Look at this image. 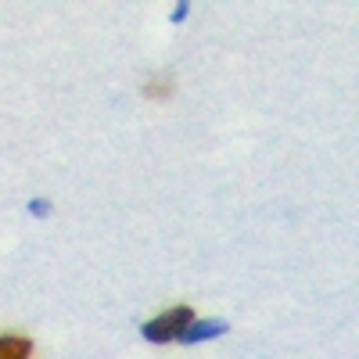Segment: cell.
<instances>
[{
    "label": "cell",
    "instance_id": "cell-4",
    "mask_svg": "<svg viewBox=\"0 0 359 359\" xmlns=\"http://www.w3.org/2000/svg\"><path fill=\"white\" fill-rule=\"evenodd\" d=\"M144 94H147V97H165V94H172V83H169V79H158V83H144Z\"/></svg>",
    "mask_w": 359,
    "mask_h": 359
},
{
    "label": "cell",
    "instance_id": "cell-3",
    "mask_svg": "<svg viewBox=\"0 0 359 359\" xmlns=\"http://www.w3.org/2000/svg\"><path fill=\"white\" fill-rule=\"evenodd\" d=\"M29 355H33V341L29 338H15V334L0 338V359H29Z\"/></svg>",
    "mask_w": 359,
    "mask_h": 359
},
{
    "label": "cell",
    "instance_id": "cell-2",
    "mask_svg": "<svg viewBox=\"0 0 359 359\" xmlns=\"http://www.w3.org/2000/svg\"><path fill=\"white\" fill-rule=\"evenodd\" d=\"M230 331V327L223 323V320H191L187 323V331L184 334H180V341H184V345H198V341H212V338H223Z\"/></svg>",
    "mask_w": 359,
    "mask_h": 359
},
{
    "label": "cell",
    "instance_id": "cell-6",
    "mask_svg": "<svg viewBox=\"0 0 359 359\" xmlns=\"http://www.w3.org/2000/svg\"><path fill=\"white\" fill-rule=\"evenodd\" d=\"M187 11H191V4L184 0V4H176V8H172V15H169V18H172V22H184V18H187Z\"/></svg>",
    "mask_w": 359,
    "mask_h": 359
},
{
    "label": "cell",
    "instance_id": "cell-1",
    "mask_svg": "<svg viewBox=\"0 0 359 359\" xmlns=\"http://www.w3.org/2000/svg\"><path fill=\"white\" fill-rule=\"evenodd\" d=\"M191 320H194V309H191V306H172V309L158 313L155 320H147V323L140 327V334H144L147 341H155V345H162V341H180V334L187 331Z\"/></svg>",
    "mask_w": 359,
    "mask_h": 359
},
{
    "label": "cell",
    "instance_id": "cell-5",
    "mask_svg": "<svg viewBox=\"0 0 359 359\" xmlns=\"http://www.w3.org/2000/svg\"><path fill=\"white\" fill-rule=\"evenodd\" d=\"M29 212H33V216H47L50 212V201H43V198H33V201H29Z\"/></svg>",
    "mask_w": 359,
    "mask_h": 359
}]
</instances>
